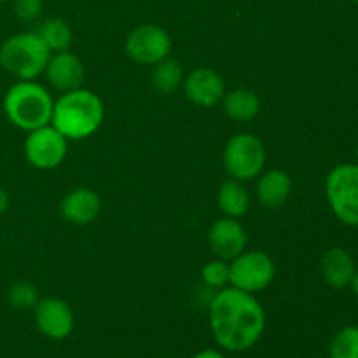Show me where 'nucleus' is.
I'll list each match as a JSON object with an SVG mask.
<instances>
[{"mask_svg":"<svg viewBox=\"0 0 358 358\" xmlns=\"http://www.w3.org/2000/svg\"><path fill=\"white\" fill-rule=\"evenodd\" d=\"M357 163H358V145H357Z\"/></svg>","mask_w":358,"mask_h":358,"instance_id":"28","label":"nucleus"},{"mask_svg":"<svg viewBox=\"0 0 358 358\" xmlns=\"http://www.w3.org/2000/svg\"><path fill=\"white\" fill-rule=\"evenodd\" d=\"M51 55L35 31L17 34L0 48V66L17 80H35L44 73Z\"/></svg>","mask_w":358,"mask_h":358,"instance_id":"4","label":"nucleus"},{"mask_svg":"<svg viewBox=\"0 0 358 358\" xmlns=\"http://www.w3.org/2000/svg\"><path fill=\"white\" fill-rule=\"evenodd\" d=\"M229 283L248 294L262 292L276 276V264L264 252H243L229 264Z\"/></svg>","mask_w":358,"mask_h":358,"instance_id":"7","label":"nucleus"},{"mask_svg":"<svg viewBox=\"0 0 358 358\" xmlns=\"http://www.w3.org/2000/svg\"><path fill=\"white\" fill-rule=\"evenodd\" d=\"M9 201L10 199H9V194H7V191L3 187H0V215L9 208Z\"/></svg>","mask_w":358,"mask_h":358,"instance_id":"26","label":"nucleus"},{"mask_svg":"<svg viewBox=\"0 0 358 358\" xmlns=\"http://www.w3.org/2000/svg\"><path fill=\"white\" fill-rule=\"evenodd\" d=\"M184 91L189 101L198 107H215L226 94L224 80L215 70L199 66L184 79Z\"/></svg>","mask_w":358,"mask_h":358,"instance_id":"12","label":"nucleus"},{"mask_svg":"<svg viewBox=\"0 0 358 358\" xmlns=\"http://www.w3.org/2000/svg\"><path fill=\"white\" fill-rule=\"evenodd\" d=\"M7 301L16 310H34L41 301L38 289L30 282H16L7 290Z\"/></svg>","mask_w":358,"mask_h":358,"instance_id":"22","label":"nucleus"},{"mask_svg":"<svg viewBox=\"0 0 358 358\" xmlns=\"http://www.w3.org/2000/svg\"><path fill=\"white\" fill-rule=\"evenodd\" d=\"M152 84L161 94H171L184 84L180 63L171 58H164L156 63L152 72Z\"/></svg>","mask_w":358,"mask_h":358,"instance_id":"20","label":"nucleus"},{"mask_svg":"<svg viewBox=\"0 0 358 358\" xmlns=\"http://www.w3.org/2000/svg\"><path fill=\"white\" fill-rule=\"evenodd\" d=\"M217 203L226 217L240 219L250 208V196L247 187L236 178H227L217 191Z\"/></svg>","mask_w":358,"mask_h":358,"instance_id":"17","label":"nucleus"},{"mask_svg":"<svg viewBox=\"0 0 358 358\" xmlns=\"http://www.w3.org/2000/svg\"><path fill=\"white\" fill-rule=\"evenodd\" d=\"M266 166V149L261 138L250 133L234 135L224 149V168L231 178L245 182L259 178Z\"/></svg>","mask_w":358,"mask_h":358,"instance_id":"6","label":"nucleus"},{"mask_svg":"<svg viewBox=\"0 0 358 358\" xmlns=\"http://www.w3.org/2000/svg\"><path fill=\"white\" fill-rule=\"evenodd\" d=\"M292 192V180L289 175L282 170H271L259 175L257 194L259 203L266 208H280L287 203Z\"/></svg>","mask_w":358,"mask_h":358,"instance_id":"16","label":"nucleus"},{"mask_svg":"<svg viewBox=\"0 0 358 358\" xmlns=\"http://www.w3.org/2000/svg\"><path fill=\"white\" fill-rule=\"evenodd\" d=\"M222 107L234 121H252L261 112V98L250 90H236L224 94Z\"/></svg>","mask_w":358,"mask_h":358,"instance_id":"18","label":"nucleus"},{"mask_svg":"<svg viewBox=\"0 0 358 358\" xmlns=\"http://www.w3.org/2000/svg\"><path fill=\"white\" fill-rule=\"evenodd\" d=\"M44 72L49 84L55 90L63 91V93L80 87L84 79L83 62H80L79 56H76L70 51H62L51 55Z\"/></svg>","mask_w":358,"mask_h":358,"instance_id":"13","label":"nucleus"},{"mask_svg":"<svg viewBox=\"0 0 358 358\" xmlns=\"http://www.w3.org/2000/svg\"><path fill=\"white\" fill-rule=\"evenodd\" d=\"M353 289V292H355V296L358 297V269H357V273H355V276H353V280H352V285H350Z\"/></svg>","mask_w":358,"mask_h":358,"instance_id":"27","label":"nucleus"},{"mask_svg":"<svg viewBox=\"0 0 358 358\" xmlns=\"http://www.w3.org/2000/svg\"><path fill=\"white\" fill-rule=\"evenodd\" d=\"M325 196L334 215L346 226H358V163L338 164L325 178Z\"/></svg>","mask_w":358,"mask_h":358,"instance_id":"5","label":"nucleus"},{"mask_svg":"<svg viewBox=\"0 0 358 358\" xmlns=\"http://www.w3.org/2000/svg\"><path fill=\"white\" fill-rule=\"evenodd\" d=\"M51 93L35 80H17L3 96V112L16 128L23 131L51 124L52 117Z\"/></svg>","mask_w":358,"mask_h":358,"instance_id":"3","label":"nucleus"},{"mask_svg":"<svg viewBox=\"0 0 358 358\" xmlns=\"http://www.w3.org/2000/svg\"><path fill=\"white\" fill-rule=\"evenodd\" d=\"M231 268L229 262L222 261V259H215V261L208 262L203 266L201 278L210 289H224L229 283Z\"/></svg>","mask_w":358,"mask_h":358,"instance_id":"23","label":"nucleus"},{"mask_svg":"<svg viewBox=\"0 0 358 358\" xmlns=\"http://www.w3.org/2000/svg\"><path fill=\"white\" fill-rule=\"evenodd\" d=\"M0 2H6V0H0Z\"/></svg>","mask_w":358,"mask_h":358,"instance_id":"30","label":"nucleus"},{"mask_svg":"<svg viewBox=\"0 0 358 358\" xmlns=\"http://www.w3.org/2000/svg\"><path fill=\"white\" fill-rule=\"evenodd\" d=\"M101 210L100 196L86 187L70 191L59 203V213L63 219L76 226H87L98 217Z\"/></svg>","mask_w":358,"mask_h":358,"instance_id":"14","label":"nucleus"},{"mask_svg":"<svg viewBox=\"0 0 358 358\" xmlns=\"http://www.w3.org/2000/svg\"><path fill=\"white\" fill-rule=\"evenodd\" d=\"M105 117L103 101L93 91L77 87L66 91L52 107L51 124L66 140H83L100 129Z\"/></svg>","mask_w":358,"mask_h":358,"instance_id":"2","label":"nucleus"},{"mask_svg":"<svg viewBox=\"0 0 358 358\" xmlns=\"http://www.w3.org/2000/svg\"><path fill=\"white\" fill-rule=\"evenodd\" d=\"M69 140L52 124L28 131L24 140V156L38 170H55L66 157Z\"/></svg>","mask_w":358,"mask_h":358,"instance_id":"8","label":"nucleus"},{"mask_svg":"<svg viewBox=\"0 0 358 358\" xmlns=\"http://www.w3.org/2000/svg\"><path fill=\"white\" fill-rule=\"evenodd\" d=\"M38 332L52 341L66 339L73 331L76 317L66 301L59 297H44L34 308Z\"/></svg>","mask_w":358,"mask_h":358,"instance_id":"10","label":"nucleus"},{"mask_svg":"<svg viewBox=\"0 0 358 358\" xmlns=\"http://www.w3.org/2000/svg\"><path fill=\"white\" fill-rule=\"evenodd\" d=\"M35 34L42 38V42L48 45L51 52L69 51L70 44H72V30L62 17L45 20L44 23H41Z\"/></svg>","mask_w":358,"mask_h":358,"instance_id":"19","label":"nucleus"},{"mask_svg":"<svg viewBox=\"0 0 358 358\" xmlns=\"http://www.w3.org/2000/svg\"><path fill=\"white\" fill-rule=\"evenodd\" d=\"M320 271L325 283L336 290H345L352 285L357 268L352 254L341 247L329 248L320 262Z\"/></svg>","mask_w":358,"mask_h":358,"instance_id":"15","label":"nucleus"},{"mask_svg":"<svg viewBox=\"0 0 358 358\" xmlns=\"http://www.w3.org/2000/svg\"><path fill=\"white\" fill-rule=\"evenodd\" d=\"M126 52L140 65H156L170 56V34L159 24H140L126 38Z\"/></svg>","mask_w":358,"mask_h":358,"instance_id":"9","label":"nucleus"},{"mask_svg":"<svg viewBox=\"0 0 358 358\" xmlns=\"http://www.w3.org/2000/svg\"><path fill=\"white\" fill-rule=\"evenodd\" d=\"M192 358H227V355L220 348H205L196 353Z\"/></svg>","mask_w":358,"mask_h":358,"instance_id":"25","label":"nucleus"},{"mask_svg":"<svg viewBox=\"0 0 358 358\" xmlns=\"http://www.w3.org/2000/svg\"><path fill=\"white\" fill-rule=\"evenodd\" d=\"M329 358H358V325L339 329L329 345Z\"/></svg>","mask_w":358,"mask_h":358,"instance_id":"21","label":"nucleus"},{"mask_svg":"<svg viewBox=\"0 0 358 358\" xmlns=\"http://www.w3.org/2000/svg\"><path fill=\"white\" fill-rule=\"evenodd\" d=\"M353 2H355V3H357V6H358V0H353Z\"/></svg>","mask_w":358,"mask_h":358,"instance_id":"29","label":"nucleus"},{"mask_svg":"<svg viewBox=\"0 0 358 358\" xmlns=\"http://www.w3.org/2000/svg\"><path fill=\"white\" fill-rule=\"evenodd\" d=\"M13 7L21 21H35L42 13V0H13Z\"/></svg>","mask_w":358,"mask_h":358,"instance_id":"24","label":"nucleus"},{"mask_svg":"<svg viewBox=\"0 0 358 358\" xmlns=\"http://www.w3.org/2000/svg\"><path fill=\"white\" fill-rule=\"evenodd\" d=\"M208 317L213 339L224 352H247L266 331V311L257 297L234 287H224L215 294Z\"/></svg>","mask_w":358,"mask_h":358,"instance_id":"1","label":"nucleus"},{"mask_svg":"<svg viewBox=\"0 0 358 358\" xmlns=\"http://www.w3.org/2000/svg\"><path fill=\"white\" fill-rule=\"evenodd\" d=\"M208 243L217 257L231 262L247 248V231L233 217H222L210 227Z\"/></svg>","mask_w":358,"mask_h":358,"instance_id":"11","label":"nucleus"}]
</instances>
